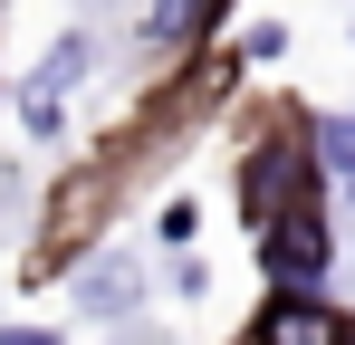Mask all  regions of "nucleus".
Returning <instances> with one entry per match:
<instances>
[{"label": "nucleus", "instance_id": "1", "mask_svg": "<svg viewBox=\"0 0 355 345\" xmlns=\"http://www.w3.org/2000/svg\"><path fill=\"white\" fill-rule=\"evenodd\" d=\"M250 249H259L269 288H317V278H327V259H336V230H327L317 192H307V202H288V211H269V221L250 230Z\"/></svg>", "mask_w": 355, "mask_h": 345}, {"label": "nucleus", "instance_id": "2", "mask_svg": "<svg viewBox=\"0 0 355 345\" xmlns=\"http://www.w3.org/2000/svg\"><path fill=\"white\" fill-rule=\"evenodd\" d=\"M307 192H317V144H307V134H259L250 163H240V202H250L240 221L259 230L269 211H288V202H307Z\"/></svg>", "mask_w": 355, "mask_h": 345}, {"label": "nucleus", "instance_id": "3", "mask_svg": "<svg viewBox=\"0 0 355 345\" xmlns=\"http://www.w3.org/2000/svg\"><path fill=\"white\" fill-rule=\"evenodd\" d=\"M240 345H355V317L327 307V297H307V288H279V297L250 317Z\"/></svg>", "mask_w": 355, "mask_h": 345}, {"label": "nucleus", "instance_id": "4", "mask_svg": "<svg viewBox=\"0 0 355 345\" xmlns=\"http://www.w3.org/2000/svg\"><path fill=\"white\" fill-rule=\"evenodd\" d=\"M77 307L87 317H135V259H87L77 269Z\"/></svg>", "mask_w": 355, "mask_h": 345}, {"label": "nucleus", "instance_id": "5", "mask_svg": "<svg viewBox=\"0 0 355 345\" xmlns=\"http://www.w3.org/2000/svg\"><path fill=\"white\" fill-rule=\"evenodd\" d=\"M87 57H96V48H87V29H67L58 48L39 57V77H29V87H19V96H67V87H77V77H87Z\"/></svg>", "mask_w": 355, "mask_h": 345}, {"label": "nucleus", "instance_id": "6", "mask_svg": "<svg viewBox=\"0 0 355 345\" xmlns=\"http://www.w3.org/2000/svg\"><path fill=\"white\" fill-rule=\"evenodd\" d=\"M144 39H154V48H192V39H202V0H154V10H144Z\"/></svg>", "mask_w": 355, "mask_h": 345}, {"label": "nucleus", "instance_id": "7", "mask_svg": "<svg viewBox=\"0 0 355 345\" xmlns=\"http://www.w3.org/2000/svg\"><path fill=\"white\" fill-rule=\"evenodd\" d=\"M307 144H317V172H355V115H327Z\"/></svg>", "mask_w": 355, "mask_h": 345}, {"label": "nucleus", "instance_id": "8", "mask_svg": "<svg viewBox=\"0 0 355 345\" xmlns=\"http://www.w3.org/2000/svg\"><path fill=\"white\" fill-rule=\"evenodd\" d=\"M154 230H164V249H192V230H202V211H192V202H164V211H154Z\"/></svg>", "mask_w": 355, "mask_h": 345}, {"label": "nucleus", "instance_id": "9", "mask_svg": "<svg viewBox=\"0 0 355 345\" xmlns=\"http://www.w3.org/2000/svg\"><path fill=\"white\" fill-rule=\"evenodd\" d=\"M279 48H288V29H279V19H259V29H250V39H240L231 57H250V67H269V57H279Z\"/></svg>", "mask_w": 355, "mask_h": 345}, {"label": "nucleus", "instance_id": "10", "mask_svg": "<svg viewBox=\"0 0 355 345\" xmlns=\"http://www.w3.org/2000/svg\"><path fill=\"white\" fill-rule=\"evenodd\" d=\"M0 345H58L49 326H0Z\"/></svg>", "mask_w": 355, "mask_h": 345}, {"label": "nucleus", "instance_id": "11", "mask_svg": "<svg viewBox=\"0 0 355 345\" xmlns=\"http://www.w3.org/2000/svg\"><path fill=\"white\" fill-rule=\"evenodd\" d=\"M346 192H355V172H346Z\"/></svg>", "mask_w": 355, "mask_h": 345}]
</instances>
